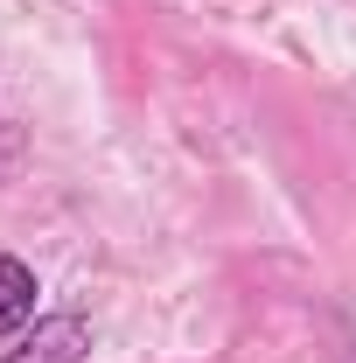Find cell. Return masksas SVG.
Returning <instances> with one entry per match:
<instances>
[{
  "label": "cell",
  "instance_id": "obj_2",
  "mask_svg": "<svg viewBox=\"0 0 356 363\" xmlns=\"http://www.w3.org/2000/svg\"><path fill=\"white\" fill-rule=\"evenodd\" d=\"M35 266L28 259H14V252H0V342L7 335H21V328H35Z\"/></svg>",
  "mask_w": 356,
  "mask_h": 363
},
{
  "label": "cell",
  "instance_id": "obj_1",
  "mask_svg": "<svg viewBox=\"0 0 356 363\" xmlns=\"http://www.w3.org/2000/svg\"><path fill=\"white\" fill-rule=\"evenodd\" d=\"M84 357H91V321L77 308L43 315L35 328L14 335V350H0V363H84Z\"/></svg>",
  "mask_w": 356,
  "mask_h": 363
}]
</instances>
